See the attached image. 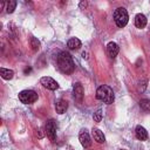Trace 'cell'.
Masks as SVG:
<instances>
[{"label": "cell", "instance_id": "14", "mask_svg": "<svg viewBox=\"0 0 150 150\" xmlns=\"http://www.w3.org/2000/svg\"><path fill=\"white\" fill-rule=\"evenodd\" d=\"M67 47H68L69 49H71V50H76V49H79V48L81 47V41H80L77 38H71V39L68 40Z\"/></svg>", "mask_w": 150, "mask_h": 150}, {"label": "cell", "instance_id": "4", "mask_svg": "<svg viewBox=\"0 0 150 150\" xmlns=\"http://www.w3.org/2000/svg\"><path fill=\"white\" fill-rule=\"evenodd\" d=\"M19 100L23 104H30L38 100V94L34 90H22L19 93Z\"/></svg>", "mask_w": 150, "mask_h": 150}, {"label": "cell", "instance_id": "21", "mask_svg": "<svg viewBox=\"0 0 150 150\" xmlns=\"http://www.w3.org/2000/svg\"><path fill=\"white\" fill-rule=\"evenodd\" d=\"M122 150H124V149H122Z\"/></svg>", "mask_w": 150, "mask_h": 150}, {"label": "cell", "instance_id": "20", "mask_svg": "<svg viewBox=\"0 0 150 150\" xmlns=\"http://www.w3.org/2000/svg\"><path fill=\"white\" fill-rule=\"evenodd\" d=\"M86 6H87V2H83V1H82V2L80 4V7H81V8H83V7H86Z\"/></svg>", "mask_w": 150, "mask_h": 150}, {"label": "cell", "instance_id": "19", "mask_svg": "<svg viewBox=\"0 0 150 150\" xmlns=\"http://www.w3.org/2000/svg\"><path fill=\"white\" fill-rule=\"evenodd\" d=\"M93 118H94L95 122H101V120H102V110L101 109L96 110L94 112V115H93Z\"/></svg>", "mask_w": 150, "mask_h": 150}, {"label": "cell", "instance_id": "17", "mask_svg": "<svg viewBox=\"0 0 150 150\" xmlns=\"http://www.w3.org/2000/svg\"><path fill=\"white\" fill-rule=\"evenodd\" d=\"M15 7H16V1L15 0H9L7 2V7H6L7 13H13L14 9H15Z\"/></svg>", "mask_w": 150, "mask_h": 150}, {"label": "cell", "instance_id": "13", "mask_svg": "<svg viewBox=\"0 0 150 150\" xmlns=\"http://www.w3.org/2000/svg\"><path fill=\"white\" fill-rule=\"evenodd\" d=\"M91 135H93V138H94L97 143H104L105 137H104L103 132H102L100 129H97V128H93V130H91Z\"/></svg>", "mask_w": 150, "mask_h": 150}, {"label": "cell", "instance_id": "3", "mask_svg": "<svg viewBox=\"0 0 150 150\" xmlns=\"http://www.w3.org/2000/svg\"><path fill=\"white\" fill-rule=\"evenodd\" d=\"M128 20H129V15H128V12L124 7H118L115 9L114 12V21L115 23L117 25V27H124L127 26L128 23Z\"/></svg>", "mask_w": 150, "mask_h": 150}, {"label": "cell", "instance_id": "7", "mask_svg": "<svg viewBox=\"0 0 150 150\" xmlns=\"http://www.w3.org/2000/svg\"><path fill=\"white\" fill-rule=\"evenodd\" d=\"M79 141H80L81 145H82L84 149H88V148L91 145L90 136L88 135V132H86V130H83V131L80 132V135H79Z\"/></svg>", "mask_w": 150, "mask_h": 150}, {"label": "cell", "instance_id": "10", "mask_svg": "<svg viewBox=\"0 0 150 150\" xmlns=\"http://www.w3.org/2000/svg\"><path fill=\"white\" fill-rule=\"evenodd\" d=\"M135 135H136V138L139 139V141H145L148 139V131L145 130L144 127L142 125H137L136 129H135Z\"/></svg>", "mask_w": 150, "mask_h": 150}, {"label": "cell", "instance_id": "6", "mask_svg": "<svg viewBox=\"0 0 150 150\" xmlns=\"http://www.w3.org/2000/svg\"><path fill=\"white\" fill-rule=\"evenodd\" d=\"M40 83H41L43 87H46L47 89H49V90H56V89L59 88V83H57L54 79H52V77H49V76H43V77H41Z\"/></svg>", "mask_w": 150, "mask_h": 150}, {"label": "cell", "instance_id": "9", "mask_svg": "<svg viewBox=\"0 0 150 150\" xmlns=\"http://www.w3.org/2000/svg\"><path fill=\"white\" fill-rule=\"evenodd\" d=\"M107 52H108V55L111 57V59H115L118 54V45L114 41L109 42L108 46H107Z\"/></svg>", "mask_w": 150, "mask_h": 150}, {"label": "cell", "instance_id": "11", "mask_svg": "<svg viewBox=\"0 0 150 150\" xmlns=\"http://www.w3.org/2000/svg\"><path fill=\"white\" fill-rule=\"evenodd\" d=\"M135 26L137 28H144L146 26V18L144 14L142 13H138L136 16H135Z\"/></svg>", "mask_w": 150, "mask_h": 150}, {"label": "cell", "instance_id": "15", "mask_svg": "<svg viewBox=\"0 0 150 150\" xmlns=\"http://www.w3.org/2000/svg\"><path fill=\"white\" fill-rule=\"evenodd\" d=\"M0 75L4 80H11L14 76V71L11 69H6V68H1L0 69Z\"/></svg>", "mask_w": 150, "mask_h": 150}, {"label": "cell", "instance_id": "16", "mask_svg": "<svg viewBox=\"0 0 150 150\" xmlns=\"http://www.w3.org/2000/svg\"><path fill=\"white\" fill-rule=\"evenodd\" d=\"M139 107L144 110V111H150V100L148 98H143L139 101Z\"/></svg>", "mask_w": 150, "mask_h": 150}, {"label": "cell", "instance_id": "2", "mask_svg": "<svg viewBox=\"0 0 150 150\" xmlns=\"http://www.w3.org/2000/svg\"><path fill=\"white\" fill-rule=\"evenodd\" d=\"M96 97L100 101H102V102H104L107 104H111L114 102V100H115V95H114L112 89L109 86H105V84H103V86L97 88Z\"/></svg>", "mask_w": 150, "mask_h": 150}, {"label": "cell", "instance_id": "18", "mask_svg": "<svg viewBox=\"0 0 150 150\" xmlns=\"http://www.w3.org/2000/svg\"><path fill=\"white\" fill-rule=\"evenodd\" d=\"M30 47H32L33 50H38L39 47H40V42H39V40L35 39V38H30Z\"/></svg>", "mask_w": 150, "mask_h": 150}, {"label": "cell", "instance_id": "5", "mask_svg": "<svg viewBox=\"0 0 150 150\" xmlns=\"http://www.w3.org/2000/svg\"><path fill=\"white\" fill-rule=\"evenodd\" d=\"M45 130H46V134L49 137V139L52 142H55L56 141V124H55L54 120H48L47 121Z\"/></svg>", "mask_w": 150, "mask_h": 150}, {"label": "cell", "instance_id": "12", "mask_svg": "<svg viewBox=\"0 0 150 150\" xmlns=\"http://www.w3.org/2000/svg\"><path fill=\"white\" fill-rule=\"evenodd\" d=\"M67 108H68L67 101H64V100H62V98H60V100L56 101V103H55V109H56V112H57V114H63V112H66Z\"/></svg>", "mask_w": 150, "mask_h": 150}, {"label": "cell", "instance_id": "8", "mask_svg": "<svg viewBox=\"0 0 150 150\" xmlns=\"http://www.w3.org/2000/svg\"><path fill=\"white\" fill-rule=\"evenodd\" d=\"M73 94H74V97L76 101L81 102L82 98H83V87L81 83H74V87H73Z\"/></svg>", "mask_w": 150, "mask_h": 150}, {"label": "cell", "instance_id": "1", "mask_svg": "<svg viewBox=\"0 0 150 150\" xmlns=\"http://www.w3.org/2000/svg\"><path fill=\"white\" fill-rule=\"evenodd\" d=\"M57 66L60 68L61 71L66 73V74H70L74 71V61L70 56L69 53L67 52H61L59 55H57Z\"/></svg>", "mask_w": 150, "mask_h": 150}]
</instances>
